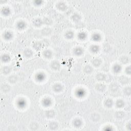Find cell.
I'll list each match as a JSON object with an SVG mask.
<instances>
[{
	"instance_id": "6da1fadb",
	"label": "cell",
	"mask_w": 131,
	"mask_h": 131,
	"mask_svg": "<svg viewBox=\"0 0 131 131\" xmlns=\"http://www.w3.org/2000/svg\"><path fill=\"white\" fill-rule=\"evenodd\" d=\"M16 104L17 107H18L19 109H23L26 107L27 101H26V100H25L24 98H21L17 100Z\"/></svg>"
},
{
	"instance_id": "7a4b0ae2",
	"label": "cell",
	"mask_w": 131,
	"mask_h": 131,
	"mask_svg": "<svg viewBox=\"0 0 131 131\" xmlns=\"http://www.w3.org/2000/svg\"><path fill=\"white\" fill-rule=\"evenodd\" d=\"M86 93H87L86 90L81 88H79V89H77L75 92V94L76 96L79 98H84L86 96Z\"/></svg>"
},
{
	"instance_id": "3957f363",
	"label": "cell",
	"mask_w": 131,
	"mask_h": 131,
	"mask_svg": "<svg viewBox=\"0 0 131 131\" xmlns=\"http://www.w3.org/2000/svg\"><path fill=\"white\" fill-rule=\"evenodd\" d=\"M52 100L50 98L46 97L42 99V104L44 107H49L52 105Z\"/></svg>"
},
{
	"instance_id": "277c9868",
	"label": "cell",
	"mask_w": 131,
	"mask_h": 131,
	"mask_svg": "<svg viewBox=\"0 0 131 131\" xmlns=\"http://www.w3.org/2000/svg\"><path fill=\"white\" fill-rule=\"evenodd\" d=\"M35 79L39 83H42L46 79L45 74L42 72H38L35 75Z\"/></svg>"
},
{
	"instance_id": "5b68a950",
	"label": "cell",
	"mask_w": 131,
	"mask_h": 131,
	"mask_svg": "<svg viewBox=\"0 0 131 131\" xmlns=\"http://www.w3.org/2000/svg\"><path fill=\"white\" fill-rule=\"evenodd\" d=\"M56 8L62 11H65L68 9V7L66 3L63 2H59L56 4Z\"/></svg>"
},
{
	"instance_id": "8992f818",
	"label": "cell",
	"mask_w": 131,
	"mask_h": 131,
	"mask_svg": "<svg viewBox=\"0 0 131 131\" xmlns=\"http://www.w3.org/2000/svg\"><path fill=\"white\" fill-rule=\"evenodd\" d=\"M43 46H44V44H42V42L40 41L34 42L32 44L33 48L37 51L40 50L42 48H43Z\"/></svg>"
},
{
	"instance_id": "52a82bcc",
	"label": "cell",
	"mask_w": 131,
	"mask_h": 131,
	"mask_svg": "<svg viewBox=\"0 0 131 131\" xmlns=\"http://www.w3.org/2000/svg\"><path fill=\"white\" fill-rule=\"evenodd\" d=\"M13 37V35L12 32L9 31H7L3 34V38L6 41H10L11 40Z\"/></svg>"
},
{
	"instance_id": "ba28073f",
	"label": "cell",
	"mask_w": 131,
	"mask_h": 131,
	"mask_svg": "<svg viewBox=\"0 0 131 131\" xmlns=\"http://www.w3.org/2000/svg\"><path fill=\"white\" fill-rule=\"evenodd\" d=\"M91 40L94 42H99L102 40L101 35L98 33H94L91 36Z\"/></svg>"
},
{
	"instance_id": "9c48e42d",
	"label": "cell",
	"mask_w": 131,
	"mask_h": 131,
	"mask_svg": "<svg viewBox=\"0 0 131 131\" xmlns=\"http://www.w3.org/2000/svg\"><path fill=\"white\" fill-rule=\"evenodd\" d=\"M87 38V34L84 31H81L77 34V38L80 41H84Z\"/></svg>"
},
{
	"instance_id": "30bf717a",
	"label": "cell",
	"mask_w": 131,
	"mask_h": 131,
	"mask_svg": "<svg viewBox=\"0 0 131 131\" xmlns=\"http://www.w3.org/2000/svg\"><path fill=\"white\" fill-rule=\"evenodd\" d=\"M26 23L23 21H20L19 22H17L16 25V27L17 28V29L20 30H24L25 29L26 27Z\"/></svg>"
},
{
	"instance_id": "8fae6325",
	"label": "cell",
	"mask_w": 131,
	"mask_h": 131,
	"mask_svg": "<svg viewBox=\"0 0 131 131\" xmlns=\"http://www.w3.org/2000/svg\"><path fill=\"white\" fill-rule=\"evenodd\" d=\"M1 12L3 16H7L11 14V10L8 7H5L1 9Z\"/></svg>"
},
{
	"instance_id": "7c38bea8",
	"label": "cell",
	"mask_w": 131,
	"mask_h": 131,
	"mask_svg": "<svg viewBox=\"0 0 131 131\" xmlns=\"http://www.w3.org/2000/svg\"><path fill=\"white\" fill-rule=\"evenodd\" d=\"M71 19L73 22L75 23H78L80 22V21L81 20V16L80 15H79V14L75 13L73 14L72 16Z\"/></svg>"
},
{
	"instance_id": "4fadbf2b",
	"label": "cell",
	"mask_w": 131,
	"mask_h": 131,
	"mask_svg": "<svg viewBox=\"0 0 131 131\" xmlns=\"http://www.w3.org/2000/svg\"><path fill=\"white\" fill-rule=\"evenodd\" d=\"M73 52L74 54L76 56H79L83 54L84 52V50L81 47H76L74 49Z\"/></svg>"
},
{
	"instance_id": "5bb4252c",
	"label": "cell",
	"mask_w": 131,
	"mask_h": 131,
	"mask_svg": "<svg viewBox=\"0 0 131 131\" xmlns=\"http://www.w3.org/2000/svg\"><path fill=\"white\" fill-rule=\"evenodd\" d=\"M50 66L52 69L54 70H58L60 69V67H61L59 63L56 61H53L51 63Z\"/></svg>"
},
{
	"instance_id": "9a60e30c",
	"label": "cell",
	"mask_w": 131,
	"mask_h": 131,
	"mask_svg": "<svg viewBox=\"0 0 131 131\" xmlns=\"http://www.w3.org/2000/svg\"><path fill=\"white\" fill-rule=\"evenodd\" d=\"M95 89L100 92H103L106 89V86L103 84H98L95 86Z\"/></svg>"
},
{
	"instance_id": "2e32d148",
	"label": "cell",
	"mask_w": 131,
	"mask_h": 131,
	"mask_svg": "<svg viewBox=\"0 0 131 131\" xmlns=\"http://www.w3.org/2000/svg\"><path fill=\"white\" fill-rule=\"evenodd\" d=\"M113 71L115 74H118L121 72L122 70V67L121 66L118 64V63H116V64L114 65L113 67Z\"/></svg>"
},
{
	"instance_id": "e0dca14e",
	"label": "cell",
	"mask_w": 131,
	"mask_h": 131,
	"mask_svg": "<svg viewBox=\"0 0 131 131\" xmlns=\"http://www.w3.org/2000/svg\"><path fill=\"white\" fill-rule=\"evenodd\" d=\"M73 126L76 128H79L83 125V121L79 118H76L73 120Z\"/></svg>"
},
{
	"instance_id": "ac0fdd59",
	"label": "cell",
	"mask_w": 131,
	"mask_h": 131,
	"mask_svg": "<svg viewBox=\"0 0 131 131\" xmlns=\"http://www.w3.org/2000/svg\"><path fill=\"white\" fill-rule=\"evenodd\" d=\"M100 115L97 113H93L90 116V119L94 122H97L100 120Z\"/></svg>"
},
{
	"instance_id": "d6986e66",
	"label": "cell",
	"mask_w": 131,
	"mask_h": 131,
	"mask_svg": "<svg viewBox=\"0 0 131 131\" xmlns=\"http://www.w3.org/2000/svg\"><path fill=\"white\" fill-rule=\"evenodd\" d=\"M45 115L47 118L49 119H51L54 117L55 113L54 111L53 110H47L46 112Z\"/></svg>"
},
{
	"instance_id": "ffe728a7",
	"label": "cell",
	"mask_w": 131,
	"mask_h": 131,
	"mask_svg": "<svg viewBox=\"0 0 131 131\" xmlns=\"http://www.w3.org/2000/svg\"><path fill=\"white\" fill-rule=\"evenodd\" d=\"M24 55L27 58H31L33 55V52L30 49H26L24 51Z\"/></svg>"
},
{
	"instance_id": "44dd1931",
	"label": "cell",
	"mask_w": 131,
	"mask_h": 131,
	"mask_svg": "<svg viewBox=\"0 0 131 131\" xmlns=\"http://www.w3.org/2000/svg\"><path fill=\"white\" fill-rule=\"evenodd\" d=\"M33 24L35 27H40L42 25V24H44L43 21L40 18L36 19L33 21Z\"/></svg>"
},
{
	"instance_id": "7402d4cb",
	"label": "cell",
	"mask_w": 131,
	"mask_h": 131,
	"mask_svg": "<svg viewBox=\"0 0 131 131\" xmlns=\"http://www.w3.org/2000/svg\"><path fill=\"white\" fill-rule=\"evenodd\" d=\"M63 86L59 84H56L53 86V89L56 92H60L63 90Z\"/></svg>"
},
{
	"instance_id": "603a6c76",
	"label": "cell",
	"mask_w": 131,
	"mask_h": 131,
	"mask_svg": "<svg viewBox=\"0 0 131 131\" xmlns=\"http://www.w3.org/2000/svg\"><path fill=\"white\" fill-rule=\"evenodd\" d=\"M11 60V58L8 54H3L1 56V61L3 63L9 62Z\"/></svg>"
},
{
	"instance_id": "cb8c5ba5",
	"label": "cell",
	"mask_w": 131,
	"mask_h": 131,
	"mask_svg": "<svg viewBox=\"0 0 131 131\" xmlns=\"http://www.w3.org/2000/svg\"><path fill=\"white\" fill-rule=\"evenodd\" d=\"M43 55L46 58H51L53 55L52 52L49 49H47L43 52Z\"/></svg>"
},
{
	"instance_id": "d4e9b609",
	"label": "cell",
	"mask_w": 131,
	"mask_h": 131,
	"mask_svg": "<svg viewBox=\"0 0 131 131\" xmlns=\"http://www.w3.org/2000/svg\"><path fill=\"white\" fill-rule=\"evenodd\" d=\"M90 51L93 54H96L100 51V47L97 45H93L90 47Z\"/></svg>"
},
{
	"instance_id": "484cf974",
	"label": "cell",
	"mask_w": 131,
	"mask_h": 131,
	"mask_svg": "<svg viewBox=\"0 0 131 131\" xmlns=\"http://www.w3.org/2000/svg\"><path fill=\"white\" fill-rule=\"evenodd\" d=\"M113 104H114V102L111 98H108L105 101V105L108 108H112Z\"/></svg>"
},
{
	"instance_id": "4316f807",
	"label": "cell",
	"mask_w": 131,
	"mask_h": 131,
	"mask_svg": "<svg viewBox=\"0 0 131 131\" xmlns=\"http://www.w3.org/2000/svg\"><path fill=\"white\" fill-rule=\"evenodd\" d=\"M96 78L97 80L99 81H104L106 79V76L104 73H100L97 74L96 76Z\"/></svg>"
},
{
	"instance_id": "83f0119b",
	"label": "cell",
	"mask_w": 131,
	"mask_h": 131,
	"mask_svg": "<svg viewBox=\"0 0 131 131\" xmlns=\"http://www.w3.org/2000/svg\"><path fill=\"white\" fill-rule=\"evenodd\" d=\"M129 79L126 76H122L119 78V81L120 84H128L129 82Z\"/></svg>"
},
{
	"instance_id": "f1b7e54d",
	"label": "cell",
	"mask_w": 131,
	"mask_h": 131,
	"mask_svg": "<svg viewBox=\"0 0 131 131\" xmlns=\"http://www.w3.org/2000/svg\"><path fill=\"white\" fill-rule=\"evenodd\" d=\"M115 117L117 119H121L122 118H123L125 117V113H124L123 111H119L116 112L115 114Z\"/></svg>"
},
{
	"instance_id": "f546056e",
	"label": "cell",
	"mask_w": 131,
	"mask_h": 131,
	"mask_svg": "<svg viewBox=\"0 0 131 131\" xmlns=\"http://www.w3.org/2000/svg\"><path fill=\"white\" fill-rule=\"evenodd\" d=\"M93 69L92 66L90 65H86L84 67V71L85 73H86L87 74H91L92 72H93Z\"/></svg>"
},
{
	"instance_id": "4dcf8cb0",
	"label": "cell",
	"mask_w": 131,
	"mask_h": 131,
	"mask_svg": "<svg viewBox=\"0 0 131 131\" xmlns=\"http://www.w3.org/2000/svg\"><path fill=\"white\" fill-rule=\"evenodd\" d=\"M49 127L51 130H55L58 129V122H55V121L51 122L49 124Z\"/></svg>"
},
{
	"instance_id": "1f68e13d",
	"label": "cell",
	"mask_w": 131,
	"mask_h": 131,
	"mask_svg": "<svg viewBox=\"0 0 131 131\" xmlns=\"http://www.w3.org/2000/svg\"><path fill=\"white\" fill-rule=\"evenodd\" d=\"M65 37L68 40H71L74 37V33L72 31H68L65 34Z\"/></svg>"
},
{
	"instance_id": "d6a6232c",
	"label": "cell",
	"mask_w": 131,
	"mask_h": 131,
	"mask_svg": "<svg viewBox=\"0 0 131 131\" xmlns=\"http://www.w3.org/2000/svg\"><path fill=\"white\" fill-rule=\"evenodd\" d=\"M125 102L122 100H118L116 102V107L117 108H122L125 107Z\"/></svg>"
},
{
	"instance_id": "836d02e7",
	"label": "cell",
	"mask_w": 131,
	"mask_h": 131,
	"mask_svg": "<svg viewBox=\"0 0 131 131\" xmlns=\"http://www.w3.org/2000/svg\"><path fill=\"white\" fill-rule=\"evenodd\" d=\"M119 61L120 62L122 63V64H127V63L129 62L130 59L127 56H123L120 58Z\"/></svg>"
},
{
	"instance_id": "e575fe53",
	"label": "cell",
	"mask_w": 131,
	"mask_h": 131,
	"mask_svg": "<svg viewBox=\"0 0 131 131\" xmlns=\"http://www.w3.org/2000/svg\"><path fill=\"white\" fill-rule=\"evenodd\" d=\"M17 79H18V78L15 75H13L9 76L8 79L9 82L11 84H15L17 82Z\"/></svg>"
},
{
	"instance_id": "d590c367",
	"label": "cell",
	"mask_w": 131,
	"mask_h": 131,
	"mask_svg": "<svg viewBox=\"0 0 131 131\" xmlns=\"http://www.w3.org/2000/svg\"><path fill=\"white\" fill-rule=\"evenodd\" d=\"M102 63V61L99 58L94 59L92 61V64L95 67H100Z\"/></svg>"
},
{
	"instance_id": "8d00e7d4",
	"label": "cell",
	"mask_w": 131,
	"mask_h": 131,
	"mask_svg": "<svg viewBox=\"0 0 131 131\" xmlns=\"http://www.w3.org/2000/svg\"><path fill=\"white\" fill-rule=\"evenodd\" d=\"M11 69L9 66L4 67L2 70V73L4 74H5V75H7V74H9L10 72H11Z\"/></svg>"
},
{
	"instance_id": "74e56055",
	"label": "cell",
	"mask_w": 131,
	"mask_h": 131,
	"mask_svg": "<svg viewBox=\"0 0 131 131\" xmlns=\"http://www.w3.org/2000/svg\"><path fill=\"white\" fill-rule=\"evenodd\" d=\"M51 30L49 28H45L42 30V33L44 36H47V35H50L51 33Z\"/></svg>"
},
{
	"instance_id": "f35d334b",
	"label": "cell",
	"mask_w": 131,
	"mask_h": 131,
	"mask_svg": "<svg viewBox=\"0 0 131 131\" xmlns=\"http://www.w3.org/2000/svg\"><path fill=\"white\" fill-rule=\"evenodd\" d=\"M119 89L118 85L116 83H113L110 86V89L112 92H116Z\"/></svg>"
},
{
	"instance_id": "ab89813d",
	"label": "cell",
	"mask_w": 131,
	"mask_h": 131,
	"mask_svg": "<svg viewBox=\"0 0 131 131\" xmlns=\"http://www.w3.org/2000/svg\"><path fill=\"white\" fill-rule=\"evenodd\" d=\"M1 90H2V92H3L4 93L8 92H9L10 90V86L9 84H4L2 86Z\"/></svg>"
},
{
	"instance_id": "60d3db41",
	"label": "cell",
	"mask_w": 131,
	"mask_h": 131,
	"mask_svg": "<svg viewBox=\"0 0 131 131\" xmlns=\"http://www.w3.org/2000/svg\"><path fill=\"white\" fill-rule=\"evenodd\" d=\"M42 21H43L44 24L46 25H51L53 23L52 20L48 18V17H45V18L42 20Z\"/></svg>"
},
{
	"instance_id": "b9f144b4",
	"label": "cell",
	"mask_w": 131,
	"mask_h": 131,
	"mask_svg": "<svg viewBox=\"0 0 131 131\" xmlns=\"http://www.w3.org/2000/svg\"><path fill=\"white\" fill-rule=\"evenodd\" d=\"M31 130H36L38 128V125L37 122H32L30 126Z\"/></svg>"
},
{
	"instance_id": "7bdbcfd3",
	"label": "cell",
	"mask_w": 131,
	"mask_h": 131,
	"mask_svg": "<svg viewBox=\"0 0 131 131\" xmlns=\"http://www.w3.org/2000/svg\"><path fill=\"white\" fill-rule=\"evenodd\" d=\"M124 93L126 96H130L131 94V89L130 87H126L125 89H124Z\"/></svg>"
},
{
	"instance_id": "ee69618b",
	"label": "cell",
	"mask_w": 131,
	"mask_h": 131,
	"mask_svg": "<svg viewBox=\"0 0 131 131\" xmlns=\"http://www.w3.org/2000/svg\"><path fill=\"white\" fill-rule=\"evenodd\" d=\"M34 5L36 6H40L44 3V1L42 0H35L33 2Z\"/></svg>"
},
{
	"instance_id": "f6af8a7d",
	"label": "cell",
	"mask_w": 131,
	"mask_h": 131,
	"mask_svg": "<svg viewBox=\"0 0 131 131\" xmlns=\"http://www.w3.org/2000/svg\"><path fill=\"white\" fill-rule=\"evenodd\" d=\"M125 72L127 74H128V75H130L131 73V68L130 66L126 67V70H125Z\"/></svg>"
},
{
	"instance_id": "bcb514c9",
	"label": "cell",
	"mask_w": 131,
	"mask_h": 131,
	"mask_svg": "<svg viewBox=\"0 0 131 131\" xmlns=\"http://www.w3.org/2000/svg\"><path fill=\"white\" fill-rule=\"evenodd\" d=\"M104 131H111L113 130V129L112 128V127L110 126H106L105 127V128L104 129Z\"/></svg>"
},
{
	"instance_id": "7dc6e473",
	"label": "cell",
	"mask_w": 131,
	"mask_h": 131,
	"mask_svg": "<svg viewBox=\"0 0 131 131\" xmlns=\"http://www.w3.org/2000/svg\"><path fill=\"white\" fill-rule=\"evenodd\" d=\"M126 126L129 128V130H130V127H131V122H129L128 125H127Z\"/></svg>"
}]
</instances>
